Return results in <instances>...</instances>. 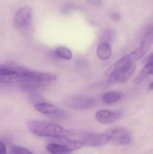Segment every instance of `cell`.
I'll return each mask as SVG.
<instances>
[{"instance_id":"obj_1","label":"cell","mask_w":153,"mask_h":154,"mask_svg":"<svg viewBox=\"0 0 153 154\" xmlns=\"http://www.w3.org/2000/svg\"><path fill=\"white\" fill-rule=\"evenodd\" d=\"M27 127L32 134L44 137H67L72 136L71 130L58 125L42 120H31L27 122Z\"/></svg>"},{"instance_id":"obj_2","label":"cell","mask_w":153,"mask_h":154,"mask_svg":"<svg viewBox=\"0 0 153 154\" xmlns=\"http://www.w3.org/2000/svg\"><path fill=\"white\" fill-rule=\"evenodd\" d=\"M19 71L21 81L50 82L55 80L57 79V76L55 75L50 73L37 72L20 68Z\"/></svg>"},{"instance_id":"obj_3","label":"cell","mask_w":153,"mask_h":154,"mask_svg":"<svg viewBox=\"0 0 153 154\" xmlns=\"http://www.w3.org/2000/svg\"><path fill=\"white\" fill-rule=\"evenodd\" d=\"M153 43V28H151L146 33L140 46L129 54L132 61L134 62L141 58L150 49Z\"/></svg>"},{"instance_id":"obj_4","label":"cell","mask_w":153,"mask_h":154,"mask_svg":"<svg viewBox=\"0 0 153 154\" xmlns=\"http://www.w3.org/2000/svg\"><path fill=\"white\" fill-rule=\"evenodd\" d=\"M32 10L29 6H23L18 10L14 15L13 23L19 29H25L31 24Z\"/></svg>"},{"instance_id":"obj_5","label":"cell","mask_w":153,"mask_h":154,"mask_svg":"<svg viewBox=\"0 0 153 154\" xmlns=\"http://www.w3.org/2000/svg\"><path fill=\"white\" fill-rule=\"evenodd\" d=\"M110 141L109 134L97 133H86L83 135L84 145L91 147H99L107 144Z\"/></svg>"},{"instance_id":"obj_6","label":"cell","mask_w":153,"mask_h":154,"mask_svg":"<svg viewBox=\"0 0 153 154\" xmlns=\"http://www.w3.org/2000/svg\"><path fill=\"white\" fill-rule=\"evenodd\" d=\"M19 68L12 66L1 65L0 66V82L10 83L21 81L19 74Z\"/></svg>"},{"instance_id":"obj_7","label":"cell","mask_w":153,"mask_h":154,"mask_svg":"<svg viewBox=\"0 0 153 154\" xmlns=\"http://www.w3.org/2000/svg\"><path fill=\"white\" fill-rule=\"evenodd\" d=\"M110 141L114 144L117 146H123L128 144L131 140L130 132L123 128H116L113 129L109 134Z\"/></svg>"},{"instance_id":"obj_8","label":"cell","mask_w":153,"mask_h":154,"mask_svg":"<svg viewBox=\"0 0 153 154\" xmlns=\"http://www.w3.org/2000/svg\"><path fill=\"white\" fill-rule=\"evenodd\" d=\"M131 62H134L132 61L130 54L124 56L109 67L104 72V76L109 79L113 78L119 70Z\"/></svg>"},{"instance_id":"obj_9","label":"cell","mask_w":153,"mask_h":154,"mask_svg":"<svg viewBox=\"0 0 153 154\" xmlns=\"http://www.w3.org/2000/svg\"><path fill=\"white\" fill-rule=\"evenodd\" d=\"M136 67L135 63L131 62L125 66L113 78L110 79L111 81H115L118 83L125 82L132 76L136 69Z\"/></svg>"},{"instance_id":"obj_10","label":"cell","mask_w":153,"mask_h":154,"mask_svg":"<svg viewBox=\"0 0 153 154\" xmlns=\"http://www.w3.org/2000/svg\"><path fill=\"white\" fill-rule=\"evenodd\" d=\"M121 116L119 112L107 109L99 110L95 114L96 119L102 124H109L117 121Z\"/></svg>"},{"instance_id":"obj_11","label":"cell","mask_w":153,"mask_h":154,"mask_svg":"<svg viewBox=\"0 0 153 154\" xmlns=\"http://www.w3.org/2000/svg\"><path fill=\"white\" fill-rule=\"evenodd\" d=\"M53 142L61 144L66 147L70 152L76 151L82 148L84 144L82 141L71 140L66 137H57L54 138Z\"/></svg>"},{"instance_id":"obj_12","label":"cell","mask_w":153,"mask_h":154,"mask_svg":"<svg viewBox=\"0 0 153 154\" xmlns=\"http://www.w3.org/2000/svg\"><path fill=\"white\" fill-rule=\"evenodd\" d=\"M34 108L38 112L49 116H54L59 113L58 109L54 105L46 102H41L35 104Z\"/></svg>"},{"instance_id":"obj_13","label":"cell","mask_w":153,"mask_h":154,"mask_svg":"<svg viewBox=\"0 0 153 154\" xmlns=\"http://www.w3.org/2000/svg\"><path fill=\"white\" fill-rule=\"evenodd\" d=\"M98 57L102 60L108 59L112 54V49L109 42L102 41L97 50Z\"/></svg>"},{"instance_id":"obj_14","label":"cell","mask_w":153,"mask_h":154,"mask_svg":"<svg viewBox=\"0 0 153 154\" xmlns=\"http://www.w3.org/2000/svg\"><path fill=\"white\" fill-rule=\"evenodd\" d=\"M48 151L52 154H69L70 151L63 145L56 142L49 144L47 146Z\"/></svg>"},{"instance_id":"obj_15","label":"cell","mask_w":153,"mask_h":154,"mask_svg":"<svg viewBox=\"0 0 153 154\" xmlns=\"http://www.w3.org/2000/svg\"><path fill=\"white\" fill-rule=\"evenodd\" d=\"M94 103V100L93 99L83 97L75 99L71 102L72 106L78 109L88 108L91 106Z\"/></svg>"},{"instance_id":"obj_16","label":"cell","mask_w":153,"mask_h":154,"mask_svg":"<svg viewBox=\"0 0 153 154\" xmlns=\"http://www.w3.org/2000/svg\"><path fill=\"white\" fill-rule=\"evenodd\" d=\"M123 97V95L117 91H109L105 93L102 96L103 101L107 104H110L119 101Z\"/></svg>"},{"instance_id":"obj_17","label":"cell","mask_w":153,"mask_h":154,"mask_svg":"<svg viewBox=\"0 0 153 154\" xmlns=\"http://www.w3.org/2000/svg\"><path fill=\"white\" fill-rule=\"evenodd\" d=\"M151 75V67L150 65L147 64L134 79L133 83L134 84H140Z\"/></svg>"},{"instance_id":"obj_18","label":"cell","mask_w":153,"mask_h":154,"mask_svg":"<svg viewBox=\"0 0 153 154\" xmlns=\"http://www.w3.org/2000/svg\"><path fill=\"white\" fill-rule=\"evenodd\" d=\"M56 56L61 59L70 60L72 57V53L69 49L65 47L57 48L55 51Z\"/></svg>"},{"instance_id":"obj_19","label":"cell","mask_w":153,"mask_h":154,"mask_svg":"<svg viewBox=\"0 0 153 154\" xmlns=\"http://www.w3.org/2000/svg\"><path fill=\"white\" fill-rule=\"evenodd\" d=\"M11 154H33L30 151L23 147L14 146L11 150Z\"/></svg>"},{"instance_id":"obj_20","label":"cell","mask_w":153,"mask_h":154,"mask_svg":"<svg viewBox=\"0 0 153 154\" xmlns=\"http://www.w3.org/2000/svg\"><path fill=\"white\" fill-rule=\"evenodd\" d=\"M88 2L94 6H100L102 4V0H88Z\"/></svg>"},{"instance_id":"obj_21","label":"cell","mask_w":153,"mask_h":154,"mask_svg":"<svg viewBox=\"0 0 153 154\" xmlns=\"http://www.w3.org/2000/svg\"><path fill=\"white\" fill-rule=\"evenodd\" d=\"M147 64L150 65L151 67V75H153V54L151 55L148 59Z\"/></svg>"},{"instance_id":"obj_22","label":"cell","mask_w":153,"mask_h":154,"mask_svg":"<svg viewBox=\"0 0 153 154\" xmlns=\"http://www.w3.org/2000/svg\"><path fill=\"white\" fill-rule=\"evenodd\" d=\"M0 154H7L5 145L1 141L0 142Z\"/></svg>"},{"instance_id":"obj_23","label":"cell","mask_w":153,"mask_h":154,"mask_svg":"<svg viewBox=\"0 0 153 154\" xmlns=\"http://www.w3.org/2000/svg\"><path fill=\"white\" fill-rule=\"evenodd\" d=\"M111 19H113L114 20H119V16L118 14L116 13H113L111 14L110 16Z\"/></svg>"},{"instance_id":"obj_24","label":"cell","mask_w":153,"mask_h":154,"mask_svg":"<svg viewBox=\"0 0 153 154\" xmlns=\"http://www.w3.org/2000/svg\"><path fill=\"white\" fill-rule=\"evenodd\" d=\"M149 89L151 90H153V82L150 83L149 86Z\"/></svg>"}]
</instances>
